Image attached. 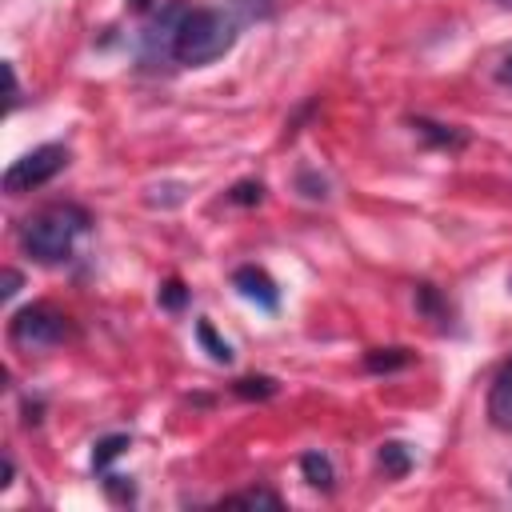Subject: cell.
<instances>
[{
  "instance_id": "9c48e42d",
  "label": "cell",
  "mask_w": 512,
  "mask_h": 512,
  "mask_svg": "<svg viewBox=\"0 0 512 512\" xmlns=\"http://www.w3.org/2000/svg\"><path fill=\"white\" fill-rule=\"evenodd\" d=\"M300 472H304V480H308L312 488H320V492H332V488H336V468H332V460H328L320 448H312V452L300 456Z\"/></svg>"
},
{
  "instance_id": "52a82bcc",
  "label": "cell",
  "mask_w": 512,
  "mask_h": 512,
  "mask_svg": "<svg viewBox=\"0 0 512 512\" xmlns=\"http://www.w3.org/2000/svg\"><path fill=\"white\" fill-rule=\"evenodd\" d=\"M408 124H412V132H416L424 144H432V148H440V152H460V148L468 144V132L456 128V124H440V120H428V116H408Z\"/></svg>"
},
{
  "instance_id": "7402d4cb",
  "label": "cell",
  "mask_w": 512,
  "mask_h": 512,
  "mask_svg": "<svg viewBox=\"0 0 512 512\" xmlns=\"http://www.w3.org/2000/svg\"><path fill=\"white\" fill-rule=\"evenodd\" d=\"M496 80L512 88V56H504V60H500V68H496Z\"/></svg>"
},
{
  "instance_id": "7a4b0ae2",
  "label": "cell",
  "mask_w": 512,
  "mask_h": 512,
  "mask_svg": "<svg viewBox=\"0 0 512 512\" xmlns=\"http://www.w3.org/2000/svg\"><path fill=\"white\" fill-rule=\"evenodd\" d=\"M240 20L228 8H184L172 28V60L184 68H204L232 52Z\"/></svg>"
},
{
  "instance_id": "30bf717a",
  "label": "cell",
  "mask_w": 512,
  "mask_h": 512,
  "mask_svg": "<svg viewBox=\"0 0 512 512\" xmlns=\"http://www.w3.org/2000/svg\"><path fill=\"white\" fill-rule=\"evenodd\" d=\"M412 364V352L404 348V344H388V348H368L364 352V368L368 372H400V368H408Z\"/></svg>"
},
{
  "instance_id": "603a6c76",
  "label": "cell",
  "mask_w": 512,
  "mask_h": 512,
  "mask_svg": "<svg viewBox=\"0 0 512 512\" xmlns=\"http://www.w3.org/2000/svg\"><path fill=\"white\" fill-rule=\"evenodd\" d=\"M128 4H132V8H136V12H144V8H148V4H152V0H128Z\"/></svg>"
},
{
  "instance_id": "5b68a950",
  "label": "cell",
  "mask_w": 512,
  "mask_h": 512,
  "mask_svg": "<svg viewBox=\"0 0 512 512\" xmlns=\"http://www.w3.org/2000/svg\"><path fill=\"white\" fill-rule=\"evenodd\" d=\"M232 288H236L244 300H252L256 308H264V312H276V308H280V288H276V280H272L264 268H256V264H240V268L232 272Z\"/></svg>"
},
{
  "instance_id": "3957f363",
  "label": "cell",
  "mask_w": 512,
  "mask_h": 512,
  "mask_svg": "<svg viewBox=\"0 0 512 512\" xmlns=\"http://www.w3.org/2000/svg\"><path fill=\"white\" fill-rule=\"evenodd\" d=\"M72 336V316L56 304H28L8 320V340L20 352H44Z\"/></svg>"
},
{
  "instance_id": "2e32d148",
  "label": "cell",
  "mask_w": 512,
  "mask_h": 512,
  "mask_svg": "<svg viewBox=\"0 0 512 512\" xmlns=\"http://www.w3.org/2000/svg\"><path fill=\"white\" fill-rule=\"evenodd\" d=\"M224 8L236 20H268L276 12V0H224Z\"/></svg>"
},
{
  "instance_id": "ffe728a7",
  "label": "cell",
  "mask_w": 512,
  "mask_h": 512,
  "mask_svg": "<svg viewBox=\"0 0 512 512\" xmlns=\"http://www.w3.org/2000/svg\"><path fill=\"white\" fill-rule=\"evenodd\" d=\"M20 284H24V276H20L16 268H8V272H4V288H0V296H4V300H12V296L20 292Z\"/></svg>"
},
{
  "instance_id": "ac0fdd59",
  "label": "cell",
  "mask_w": 512,
  "mask_h": 512,
  "mask_svg": "<svg viewBox=\"0 0 512 512\" xmlns=\"http://www.w3.org/2000/svg\"><path fill=\"white\" fill-rule=\"evenodd\" d=\"M160 304H164L168 312H180V308L188 304V288H184V280H180V276L164 280V288H160Z\"/></svg>"
},
{
  "instance_id": "44dd1931",
  "label": "cell",
  "mask_w": 512,
  "mask_h": 512,
  "mask_svg": "<svg viewBox=\"0 0 512 512\" xmlns=\"http://www.w3.org/2000/svg\"><path fill=\"white\" fill-rule=\"evenodd\" d=\"M4 80H8V112L16 108V100H20V88H16V68L12 64H4Z\"/></svg>"
},
{
  "instance_id": "7c38bea8",
  "label": "cell",
  "mask_w": 512,
  "mask_h": 512,
  "mask_svg": "<svg viewBox=\"0 0 512 512\" xmlns=\"http://www.w3.org/2000/svg\"><path fill=\"white\" fill-rule=\"evenodd\" d=\"M128 444H132V440H128L124 432H112V436H104V440L96 444V452H92V468L104 476V472L112 468V460H116V456H120Z\"/></svg>"
},
{
  "instance_id": "6da1fadb",
  "label": "cell",
  "mask_w": 512,
  "mask_h": 512,
  "mask_svg": "<svg viewBox=\"0 0 512 512\" xmlns=\"http://www.w3.org/2000/svg\"><path fill=\"white\" fill-rule=\"evenodd\" d=\"M92 228V212L60 200V204H44L40 212H32L20 224V252L32 256L36 264H60L72 256L76 240Z\"/></svg>"
},
{
  "instance_id": "9a60e30c",
  "label": "cell",
  "mask_w": 512,
  "mask_h": 512,
  "mask_svg": "<svg viewBox=\"0 0 512 512\" xmlns=\"http://www.w3.org/2000/svg\"><path fill=\"white\" fill-rule=\"evenodd\" d=\"M276 380L272 376H240L236 384H232V392L240 396V400H268V396H276Z\"/></svg>"
},
{
  "instance_id": "ba28073f",
  "label": "cell",
  "mask_w": 512,
  "mask_h": 512,
  "mask_svg": "<svg viewBox=\"0 0 512 512\" xmlns=\"http://www.w3.org/2000/svg\"><path fill=\"white\" fill-rule=\"evenodd\" d=\"M376 468H380L384 476H392V480L408 476V472H412V448L400 444V440H384L380 452H376Z\"/></svg>"
},
{
  "instance_id": "8fae6325",
  "label": "cell",
  "mask_w": 512,
  "mask_h": 512,
  "mask_svg": "<svg viewBox=\"0 0 512 512\" xmlns=\"http://www.w3.org/2000/svg\"><path fill=\"white\" fill-rule=\"evenodd\" d=\"M220 504H228V508H280L284 500H280V492H272V488H244V492L224 496Z\"/></svg>"
},
{
  "instance_id": "4fadbf2b",
  "label": "cell",
  "mask_w": 512,
  "mask_h": 512,
  "mask_svg": "<svg viewBox=\"0 0 512 512\" xmlns=\"http://www.w3.org/2000/svg\"><path fill=\"white\" fill-rule=\"evenodd\" d=\"M416 308H420L428 320L448 324V304H444V296H440L432 284H416Z\"/></svg>"
},
{
  "instance_id": "5bb4252c",
  "label": "cell",
  "mask_w": 512,
  "mask_h": 512,
  "mask_svg": "<svg viewBox=\"0 0 512 512\" xmlns=\"http://www.w3.org/2000/svg\"><path fill=\"white\" fill-rule=\"evenodd\" d=\"M196 340L208 348V356H212L216 364H232V344H228V340H220V336H216V328H212L208 320H196Z\"/></svg>"
},
{
  "instance_id": "277c9868",
  "label": "cell",
  "mask_w": 512,
  "mask_h": 512,
  "mask_svg": "<svg viewBox=\"0 0 512 512\" xmlns=\"http://www.w3.org/2000/svg\"><path fill=\"white\" fill-rule=\"evenodd\" d=\"M64 168H68V148L64 144H40V148L24 152L20 160H12L4 168V180L0 184H4L8 196H24V192H36L48 180H56Z\"/></svg>"
},
{
  "instance_id": "8992f818",
  "label": "cell",
  "mask_w": 512,
  "mask_h": 512,
  "mask_svg": "<svg viewBox=\"0 0 512 512\" xmlns=\"http://www.w3.org/2000/svg\"><path fill=\"white\" fill-rule=\"evenodd\" d=\"M488 420L500 432H512V356L500 364V372L488 384Z\"/></svg>"
},
{
  "instance_id": "d6986e66",
  "label": "cell",
  "mask_w": 512,
  "mask_h": 512,
  "mask_svg": "<svg viewBox=\"0 0 512 512\" xmlns=\"http://www.w3.org/2000/svg\"><path fill=\"white\" fill-rule=\"evenodd\" d=\"M296 188H300V196H308V200H324V196H328V184H324V180H320L312 168H300Z\"/></svg>"
},
{
  "instance_id": "e0dca14e",
  "label": "cell",
  "mask_w": 512,
  "mask_h": 512,
  "mask_svg": "<svg viewBox=\"0 0 512 512\" xmlns=\"http://www.w3.org/2000/svg\"><path fill=\"white\" fill-rule=\"evenodd\" d=\"M228 200L240 204V208H252V204L264 200V184H260V180H236L232 192H228Z\"/></svg>"
}]
</instances>
